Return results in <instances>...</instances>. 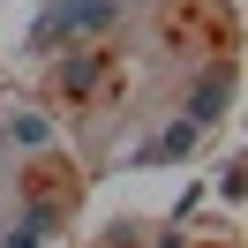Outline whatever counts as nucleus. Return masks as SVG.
<instances>
[{
  "label": "nucleus",
  "mask_w": 248,
  "mask_h": 248,
  "mask_svg": "<svg viewBox=\"0 0 248 248\" xmlns=\"http://www.w3.org/2000/svg\"><path fill=\"white\" fill-rule=\"evenodd\" d=\"M106 23H113L106 0H61V8L31 31V46H53V38H76V31H106Z\"/></svg>",
  "instance_id": "1"
},
{
  "label": "nucleus",
  "mask_w": 248,
  "mask_h": 248,
  "mask_svg": "<svg viewBox=\"0 0 248 248\" xmlns=\"http://www.w3.org/2000/svg\"><path fill=\"white\" fill-rule=\"evenodd\" d=\"M188 143H196V121H181V128H166V136H158L151 151H143V166H158V158H181Z\"/></svg>",
  "instance_id": "2"
}]
</instances>
